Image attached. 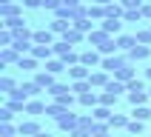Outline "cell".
I'll use <instances>...</instances> for the list:
<instances>
[{
	"instance_id": "cell-1",
	"label": "cell",
	"mask_w": 151,
	"mask_h": 137,
	"mask_svg": "<svg viewBox=\"0 0 151 137\" xmlns=\"http://www.w3.org/2000/svg\"><path fill=\"white\" fill-rule=\"evenodd\" d=\"M131 60H128V54L126 57H103V63H100V68L103 71H120L123 66H128Z\"/></svg>"
},
{
	"instance_id": "cell-2",
	"label": "cell",
	"mask_w": 151,
	"mask_h": 137,
	"mask_svg": "<svg viewBox=\"0 0 151 137\" xmlns=\"http://www.w3.org/2000/svg\"><path fill=\"white\" fill-rule=\"evenodd\" d=\"M57 126L63 128V131H74V128L80 126V117H77V114H71V111H66V114L57 120Z\"/></svg>"
},
{
	"instance_id": "cell-3",
	"label": "cell",
	"mask_w": 151,
	"mask_h": 137,
	"mask_svg": "<svg viewBox=\"0 0 151 137\" xmlns=\"http://www.w3.org/2000/svg\"><path fill=\"white\" fill-rule=\"evenodd\" d=\"M32 40L37 43V46H54V32H51V29H43V32H34L32 34Z\"/></svg>"
},
{
	"instance_id": "cell-4",
	"label": "cell",
	"mask_w": 151,
	"mask_h": 137,
	"mask_svg": "<svg viewBox=\"0 0 151 137\" xmlns=\"http://www.w3.org/2000/svg\"><path fill=\"white\" fill-rule=\"evenodd\" d=\"M80 63H83L86 68H88V66H97V63H103V54H100L97 49H88V51L80 54Z\"/></svg>"
},
{
	"instance_id": "cell-5",
	"label": "cell",
	"mask_w": 151,
	"mask_h": 137,
	"mask_svg": "<svg viewBox=\"0 0 151 137\" xmlns=\"http://www.w3.org/2000/svg\"><path fill=\"white\" fill-rule=\"evenodd\" d=\"M34 83L40 86V92H43V89H46V92H49L51 86H57V83H54V74H49V71H46V68H43V71H40V74H37V77H34Z\"/></svg>"
},
{
	"instance_id": "cell-6",
	"label": "cell",
	"mask_w": 151,
	"mask_h": 137,
	"mask_svg": "<svg viewBox=\"0 0 151 137\" xmlns=\"http://www.w3.org/2000/svg\"><path fill=\"white\" fill-rule=\"evenodd\" d=\"M114 80H120V83H131V80H134V66H131V63H128V66H123L120 68V71H114Z\"/></svg>"
},
{
	"instance_id": "cell-7",
	"label": "cell",
	"mask_w": 151,
	"mask_h": 137,
	"mask_svg": "<svg viewBox=\"0 0 151 137\" xmlns=\"http://www.w3.org/2000/svg\"><path fill=\"white\" fill-rule=\"evenodd\" d=\"M68 74H71V80L77 83V80H88V77H91V71H88L83 63H77V66H71V68H68Z\"/></svg>"
},
{
	"instance_id": "cell-8",
	"label": "cell",
	"mask_w": 151,
	"mask_h": 137,
	"mask_svg": "<svg viewBox=\"0 0 151 137\" xmlns=\"http://www.w3.org/2000/svg\"><path fill=\"white\" fill-rule=\"evenodd\" d=\"M151 54V46H143V43H137L134 49L128 51V60H145Z\"/></svg>"
},
{
	"instance_id": "cell-9",
	"label": "cell",
	"mask_w": 151,
	"mask_h": 137,
	"mask_svg": "<svg viewBox=\"0 0 151 137\" xmlns=\"http://www.w3.org/2000/svg\"><path fill=\"white\" fill-rule=\"evenodd\" d=\"M120 26H123V23H120L117 17H106V20L100 23V29H103L106 34H117V32H120Z\"/></svg>"
},
{
	"instance_id": "cell-10",
	"label": "cell",
	"mask_w": 151,
	"mask_h": 137,
	"mask_svg": "<svg viewBox=\"0 0 151 137\" xmlns=\"http://www.w3.org/2000/svg\"><path fill=\"white\" fill-rule=\"evenodd\" d=\"M54 54V46H34L32 49V57L34 60H49Z\"/></svg>"
},
{
	"instance_id": "cell-11",
	"label": "cell",
	"mask_w": 151,
	"mask_h": 137,
	"mask_svg": "<svg viewBox=\"0 0 151 137\" xmlns=\"http://www.w3.org/2000/svg\"><path fill=\"white\" fill-rule=\"evenodd\" d=\"M17 131H20V137H34V134H40V126L37 123H20Z\"/></svg>"
},
{
	"instance_id": "cell-12",
	"label": "cell",
	"mask_w": 151,
	"mask_h": 137,
	"mask_svg": "<svg viewBox=\"0 0 151 137\" xmlns=\"http://www.w3.org/2000/svg\"><path fill=\"white\" fill-rule=\"evenodd\" d=\"M63 40H66L68 46H77V43H83V32H77L74 26H71V29H68V32L63 34Z\"/></svg>"
},
{
	"instance_id": "cell-13",
	"label": "cell",
	"mask_w": 151,
	"mask_h": 137,
	"mask_svg": "<svg viewBox=\"0 0 151 137\" xmlns=\"http://www.w3.org/2000/svg\"><path fill=\"white\" fill-rule=\"evenodd\" d=\"M134 46H137V37H131V34H123V37H117V49L131 51Z\"/></svg>"
},
{
	"instance_id": "cell-14",
	"label": "cell",
	"mask_w": 151,
	"mask_h": 137,
	"mask_svg": "<svg viewBox=\"0 0 151 137\" xmlns=\"http://www.w3.org/2000/svg\"><path fill=\"white\" fill-rule=\"evenodd\" d=\"M86 14H88V20H106V6H86Z\"/></svg>"
},
{
	"instance_id": "cell-15",
	"label": "cell",
	"mask_w": 151,
	"mask_h": 137,
	"mask_svg": "<svg viewBox=\"0 0 151 137\" xmlns=\"http://www.w3.org/2000/svg\"><path fill=\"white\" fill-rule=\"evenodd\" d=\"M88 83H91V86H103V89H106V86H109L111 80L106 77V71H91V77H88Z\"/></svg>"
},
{
	"instance_id": "cell-16",
	"label": "cell",
	"mask_w": 151,
	"mask_h": 137,
	"mask_svg": "<svg viewBox=\"0 0 151 137\" xmlns=\"http://www.w3.org/2000/svg\"><path fill=\"white\" fill-rule=\"evenodd\" d=\"M46 109H49V106H46V103H40V100H32V103H26V111H29V114H34V117H37V114H43Z\"/></svg>"
},
{
	"instance_id": "cell-17",
	"label": "cell",
	"mask_w": 151,
	"mask_h": 137,
	"mask_svg": "<svg viewBox=\"0 0 151 137\" xmlns=\"http://www.w3.org/2000/svg\"><path fill=\"white\" fill-rule=\"evenodd\" d=\"M0 60H3V63H20V54H17V51L9 46V49L0 51Z\"/></svg>"
},
{
	"instance_id": "cell-18",
	"label": "cell",
	"mask_w": 151,
	"mask_h": 137,
	"mask_svg": "<svg viewBox=\"0 0 151 137\" xmlns=\"http://www.w3.org/2000/svg\"><path fill=\"white\" fill-rule=\"evenodd\" d=\"M151 117V109H145V106H134V111H131V120H148Z\"/></svg>"
},
{
	"instance_id": "cell-19",
	"label": "cell",
	"mask_w": 151,
	"mask_h": 137,
	"mask_svg": "<svg viewBox=\"0 0 151 137\" xmlns=\"http://www.w3.org/2000/svg\"><path fill=\"white\" fill-rule=\"evenodd\" d=\"M63 68H66L63 60H46V71H49V74H60Z\"/></svg>"
},
{
	"instance_id": "cell-20",
	"label": "cell",
	"mask_w": 151,
	"mask_h": 137,
	"mask_svg": "<svg viewBox=\"0 0 151 137\" xmlns=\"http://www.w3.org/2000/svg\"><path fill=\"white\" fill-rule=\"evenodd\" d=\"M91 89H94V86L88 83V80H77V83L71 86V92H77V94H80V97H83V94H88V92H91Z\"/></svg>"
},
{
	"instance_id": "cell-21",
	"label": "cell",
	"mask_w": 151,
	"mask_h": 137,
	"mask_svg": "<svg viewBox=\"0 0 151 137\" xmlns=\"http://www.w3.org/2000/svg\"><path fill=\"white\" fill-rule=\"evenodd\" d=\"M0 14H3V20H12V17L20 14V6H14V3H9V6L0 9Z\"/></svg>"
},
{
	"instance_id": "cell-22",
	"label": "cell",
	"mask_w": 151,
	"mask_h": 137,
	"mask_svg": "<svg viewBox=\"0 0 151 137\" xmlns=\"http://www.w3.org/2000/svg\"><path fill=\"white\" fill-rule=\"evenodd\" d=\"M66 111H68L66 106H60V103H51L49 109H46V114H49V117H57V120H60L63 114H66Z\"/></svg>"
},
{
	"instance_id": "cell-23",
	"label": "cell",
	"mask_w": 151,
	"mask_h": 137,
	"mask_svg": "<svg viewBox=\"0 0 151 137\" xmlns=\"http://www.w3.org/2000/svg\"><path fill=\"white\" fill-rule=\"evenodd\" d=\"M131 120L126 117V114H111L109 117V126H114V128H123V126H128Z\"/></svg>"
},
{
	"instance_id": "cell-24",
	"label": "cell",
	"mask_w": 151,
	"mask_h": 137,
	"mask_svg": "<svg viewBox=\"0 0 151 137\" xmlns=\"http://www.w3.org/2000/svg\"><path fill=\"white\" fill-rule=\"evenodd\" d=\"M128 100L134 103V106H143L148 100V92H128Z\"/></svg>"
},
{
	"instance_id": "cell-25",
	"label": "cell",
	"mask_w": 151,
	"mask_h": 137,
	"mask_svg": "<svg viewBox=\"0 0 151 137\" xmlns=\"http://www.w3.org/2000/svg\"><path fill=\"white\" fill-rule=\"evenodd\" d=\"M17 68H26V71H34V68H37V60H34V57H20Z\"/></svg>"
},
{
	"instance_id": "cell-26",
	"label": "cell",
	"mask_w": 151,
	"mask_h": 137,
	"mask_svg": "<svg viewBox=\"0 0 151 137\" xmlns=\"http://www.w3.org/2000/svg\"><path fill=\"white\" fill-rule=\"evenodd\" d=\"M134 37H137V43H143V46H151V29H140Z\"/></svg>"
},
{
	"instance_id": "cell-27",
	"label": "cell",
	"mask_w": 151,
	"mask_h": 137,
	"mask_svg": "<svg viewBox=\"0 0 151 137\" xmlns=\"http://www.w3.org/2000/svg\"><path fill=\"white\" fill-rule=\"evenodd\" d=\"M140 17H143L140 9H126V12H123V20H128V23H134V20H140Z\"/></svg>"
},
{
	"instance_id": "cell-28",
	"label": "cell",
	"mask_w": 151,
	"mask_h": 137,
	"mask_svg": "<svg viewBox=\"0 0 151 137\" xmlns=\"http://www.w3.org/2000/svg\"><path fill=\"white\" fill-rule=\"evenodd\" d=\"M0 89H3L6 94H14V92H17V89H14V80H12V77H0Z\"/></svg>"
},
{
	"instance_id": "cell-29",
	"label": "cell",
	"mask_w": 151,
	"mask_h": 137,
	"mask_svg": "<svg viewBox=\"0 0 151 137\" xmlns=\"http://www.w3.org/2000/svg\"><path fill=\"white\" fill-rule=\"evenodd\" d=\"M66 92H71V89H68V86H63V83H57V86H51V89H49V94L54 97V100H57L60 94H66Z\"/></svg>"
},
{
	"instance_id": "cell-30",
	"label": "cell",
	"mask_w": 151,
	"mask_h": 137,
	"mask_svg": "<svg viewBox=\"0 0 151 137\" xmlns=\"http://www.w3.org/2000/svg\"><path fill=\"white\" fill-rule=\"evenodd\" d=\"M100 103L106 106V109H109V106H114V103H117V94H111V92H103V94H100Z\"/></svg>"
},
{
	"instance_id": "cell-31",
	"label": "cell",
	"mask_w": 151,
	"mask_h": 137,
	"mask_svg": "<svg viewBox=\"0 0 151 137\" xmlns=\"http://www.w3.org/2000/svg\"><path fill=\"white\" fill-rule=\"evenodd\" d=\"M94 120H106V123H109V117H111V111L106 109V106H100V109H94V114H91Z\"/></svg>"
},
{
	"instance_id": "cell-32",
	"label": "cell",
	"mask_w": 151,
	"mask_h": 137,
	"mask_svg": "<svg viewBox=\"0 0 151 137\" xmlns=\"http://www.w3.org/2000/svg\"><path fill=\"white\" fill-rule=\"evenodd\" d=\"M126 128H128V134H137V137L143 134V123H140V120H131Z\"/></svg>"
},
{
	"instance_id": "cell-33",
	"label": "cell",
	"mask_w": 151,
	"mask_h": 137,
	"mask_svg": "<svg viewBox=\"0 0 151 137\" xmlns=\"http://www.w3.org/2000/svg\"><path fill=\"white\" fill-rule=\"evenodd\" d=\"M0 134H3V137H14V134H20V131H17L12 123H3V126H0Z\"/></svg>"
},
{
	"instance_id": "cell-34",
	"label": "cell",
	"mask_w": 151,
	"mask_h": 137,
	"mask_svg": "<svg viewBox=\"0 0 151 137\" xmlns=\"http://www.w3.org/2000/svg\"><path fill=\"white\" fill-rule=\"evenodd\" d=\"M97 100H100V94H94V92H88V94H83V97H80V103H83V106H94Z\"/></svg>"
},
{
	"instance_id": "cell-35",
	"label": "cell",
	"mask_w": 151,
	"mask_h": 137,
	"mask_svg": "<svg viewBox=\"0 0 151 137\" xmlns=\"http://www.w3.org/2000/svg\"><path fill=\"white\" fill-rule=\"evenodd\" d=\"M6 109H12V111H26V103H20V100H6Z\"/></svg>"
},
{
	"instance_id": "cell-36",
	"label": "cell",
	"mask_w": 151,
	"mask_h": 137,
	"mask_svg": "<svg viewBox=\"0 0 151 137\" xmlns=\"http://www.w3.org/2000/svg\"><path fill=\"white\" fill-rule=\"evenodd\" d=\"M63 6V0H43V9H49V12H57Z\"/></svg>"
},
{
	"instance_id": "cell-37",
	"label": "cell",
	"mask_w": 151,
	"mask_h": 137,
	"mask_svg": "<svg viewBox=\"0 0 151 137\" xmlns=\"http://www.w3.org/2000/svg\"><path fill=\"white\" fill-rule=\"evenodd\" d=\"M140 3H143V0H120L123 9H140Z\"/></svg>"
},
{
	"instance_id": "cell-38",
	"label": "cell",
	"mask_w": 151,
	"mask_h": 137,
	"mask_svg": "<svg viewBox=\"0 0 151 137\" xmlns=\"http://www.w3.org/2000/svg\"><path fill=\"white\" fill-rule=\"evenodd\" d=\"M12 117H14V111H12V109H3V111H0V120H3V123H12Z\"/></svg>"
},
{
	"instance_id": "cell-39",
	"label": "cell",
	"mask_w": 151,
	"mask_h": 137,
	"mask_svg": "<svg viewBox=\"0 0 151 137\" xmlns=\"http://www.w3.org/2000/svg\"><path fill=\"white\" fill-rule=\"evenodd\" d=\"M23 6H26V9H40L43 0H23Z\"/></svg>"
},
{
	"instance_id": "cell-40",
	"label": "cell",
	"mask_w": 151,
	"mask_h": 137,
	"mask_svg": "<svg viewBox=\"0 0 151 137\" xmlns=\"http://www.w3.org/2000/svg\"><path fill=\"white\" fill-rule=\"evenodd\" d=\"M140 12H143V17H151V3H145V6H140Z\"/></svg>"
},
{
	"instance_id": "cell-41",
	"label": "cell",
	"mask_w": 151,
	"mask_h": 137,
	"mask_svg": "<svg viewBox=\"0 0 151 137\" xmlns=\"http://www.w3.org/2000/svg\"><path fill=\"white\" fill-rule=\"evenodd\" d=\"M94 6H111V0H94Z\"/></svg>"
},
{
	"instance_id": "cell-42",
	"label": "cell",
	"mask_w": 151,
	"mask_h": 137,
	"mask_svg": "<svg viewBox=\"0 0 151 137\" xmlns=\"http://www.w3.org/2000/svg\"><path fill=\"white\" fill-rule=\"evenodd\" d=\"M34 137H51V134H46V131H40V134H34Z\"/></svg>"
},
{
	"instance_id": "cell-43",
	"label": "cell",
	"mask_w": 151,
	"mask_h": 137,
	"mask_svg": "<svg viewBox=\"0 0 151 137\" xmlns=\"http://www.w3.org/2000/svg\"><path fill=\"white\" fill-rule=\"evenodd\" d=\"M9 3H12V0H0V6H9Z\"/></svg>"
},
{
	"instance_id": "cell-44",
	"label": "cell",
	"mask_w": 151,
	"mask_h": 137,
	"mask_svg": "<svg viewBox=\"0 0 151 137\" xmlns=\"http://www.w3.org/2000/svg\"><path fill=\"white\" fill-rule=\"evenodd\" d=\"M145 74H148V80H151V68H148V71H145Z\"/></svg>"
},
{
	"instance_id": "cell-45",
	"label": "cell",
	"mask_w": 151,
	"mask_h": 137,
	"mask_svg": "<svg viewBox=\"0 0 151 137\" xmlns=\"http://www.w3.org/2000/svg\"><path fill=\"white\" fill-rule=\"evenodd\" d=\"M148 97H151V89H148Z\"/></svg>"
}]
</instances>
